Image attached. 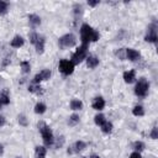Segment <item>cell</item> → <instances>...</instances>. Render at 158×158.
Listing matches in <instances>:
<instances>
[{
	"label": "cell",
	"mask_w": 158,
	"mask_h": 158,
	"mask_svg": "<svg viewBox=\"0 0 158 158\" xmlns=\"http://www.w3.org/2000/svg\"><path fill=\"white\" fill-rule=\"evenodd\" d=\"M80 40L83 44H89L90 42H95L99 40V32L88 23H84L80 27Z\"/></svg>",
	"instance_id": "cell-1"
},
{
	"label": "cell",
	"mask_w": 158,
	"mask_h": 158,
	"mask_svg": "<svg viewBox=\"0 0 158 158\" xmlns=\"http://www.w3.org/2000/svg\"><path fill=\"white\" fill-rule=\"evenodd\" d=\"M38 128H40V132L42 135L44 144L46 146H52L53 142H54V137H53V132L49 128V126H47L44 122H41V123H38Z\"/></svg>",
	"instance_id": "cell-2"
},
{
	"label": "cell",
	"mask_w": 158,
	"mask_h": 158,
	"mask_svg": "<svg viewBox=\"0 0 158 158\" xmlns=\"http://www.w3.org/2000/svg\"><path fill=\"white\" fill-rule=\"evenodd\" d=\"M88 47H89V44H83L81 43V46L72 54V59H70V62L75 65V64H79V63H81L85 58H86V54H88Z\"/></svg>",
	"instance_id": "cell-3"
},
{
	"label": "cell",
	"mask_w": 158,
	"mask_h": 158,
	"mask_svg": "<svg viewBox=\"0 0 158 158\" xmlns=\"http://www.w3.org/2000/svg\"><path fill=\"white\" fill-rule=\"evenodd\" d=\"M148 89H149V83L144 78H141L137 81L136 86H135V94L137 96H141V98L142 96H146L147 93H148Z\"/></svg>",
	"instance_id": "cell-4"
},
{
	"label": "cell",
	"mask_w": 158,
	"mask_h": 158,
	"mask_svg": "<svg viewBox=\"0 0 158 158\" xmlns=\"http://www.w3.org/2000/svg\"><path fill=\"white\" fill-rule=\"evenodd\" d=\"M77 43V38L73 33H67L59 38V46L60 48H70Z\"/></svg>",
	"instance_id": "cell-5"
},
{
	"label": "cell",
	"mask_w": 158,
	"mask_h": 158,
	"mask_svg": "<svg viewBox=\"0 0 158 158\" xmlns=\"http://www.w3.org/2000/svg\"><path fill=\"white\" fill-rule=\"evenodd\" d=\"M58 69H59V72L62 74L69 75L74 70V64L70 60H68V59H60L59 60V64H58Z\"/></svg>",
	"instance_id": "cell-6"
},
{
	"label": "cell",
	"mask_w": 158,
	"mask_h": 158,
	"mask_svg": "<svg viewBox=\"0 0 158 158\" xmlns=\"http://www.w3.org/2000/svg\"><path fill=\"white\" fill-rule=\"evenodd\" d=\"M144 40L147 42H156L157 41V26H156V23H152L148 27V31H147V35L144 36Z\"/></svg>",
	"instance_id": "cell-7"
},
{
	"label": "cell",
	"mask_w": 158,
	"mask_h": 158,
	"mask_svg": "<svg viewBox=\"0 0 158 158\" xmlns=\"http://www.w3.org/2000/svg\"><path fill=\"white\" fill-rule=\"evenodd\" d=\"M51 74H52V73H51L49 69H43L42 72H40V73H37V74L35 75L33 83H35V84H40V81L49 79V78H51Z\"/></svg>",
	"instance_id": "cell-8"
},
{
	"label": "cell",
	"mask_w": 158,
	"mask_h": 158,
	"mask_svg": "<svg viewBox=\"0 0 158 158\" xmlns=\"http://www.w3.org/2000/svg\"><path fill=\"white\" fill-rule=\"evenodd\" d=\"M139 57H141V54H139L138 51H136V49H133V48H127V49H126V58L130 59L131 62L138 60Z\"/></svg>",
	"instance_id": "cell-9"
},
{
	"label": "cell",
	"mask_w": 158,
	"mask_h": 158,
	"mask_svg": "<svg viewBox=\"0 0 158 158\" xmlns=\"http://www.w3.org/2000/svg\"><path fill=\"white\" fill-rule=\"evenodd\" d=\"M86 147V143L85 142H83V141H77L69 149H68V153H73V152H81L84 148Z\"/></svg>",
	"instance_id": "cell-10"
},
{
	"label": "cell",
	"mask_w": 158,
	"mask_h": 158,
	"mask_svg": "<svg viewBox=\"0 0 158 158\" xmlns=\"http://www.w3.org/2000/svg\"><path fill=\"white\" fill-rule=\"evenodd\" d=\"M135 79H136V72H135L133 69L127 70V72H125V73H123V80H125L127 84L133 83V81H135Z\"/></svg>",
	"instance_id": "cell-11"
},
{
	"label": "cell",
	"mask_w": 158,
	"mask_h": 158,
	"mask_svg": "<svg viewBox=\"0 0 158 158\" xmlns=\"http://www.w3.org/2000/svg\"><path fill=\"white\" fill-rule=\"evenodd\" d=\"M104 107H105V100H104L101 96L95 98V99H94V101H93V109H95V110L100 111V110H102Z\"/></svg>",
	"instance_id": "cell-12"
},
{
	"label": "cell",
	"mask_w": 158,
	"mask_h": 158,
	"mask_svg": "<svg viewBox=\"0 0 158 158\" xmlns=\"http://www.w3.org/2000/svg\"><path fill=\"white\" fill-rule=\"evenodd\" d=\"M44 37L43 36H40L38 37V40H37V42L35 43V47H36V52L38 53V54H42L43 53V51H44Z\"/></svg>",
	"instance_id": "cell-13"
},
{
	"label": "cell",
	"mask_w": 158,
	"mask_h": 158,
	"mask_svg": "<svg viewBox=\"0 0 158 158\" xmlns=\"http://www.w3.org/2000/svg\"><path fill=\"white\" fill-rule=\"evenodd\" d=\"M28 22H30V26L31 27H37L40 23H41V17L38 15H28Z\"/></svg>",
	"instance_id": "cell-14"
},
{
	"label": "cell",
	"mask_w": 158,
	"mask_h": 158,
	"mask_svg": "<svg viewBox=\"0 0 158 158\" xmlns=\"http://www.w3.org/2000/svg\"><path fill=\"white\" fill-rule=\"evenodd\" d=\"M98 64H99V58H96L95 56H89V57H86V65L89 67V68H95V67H98Z\"/></svg>",
	"instance_id": "cell-15"
},
{
	"label": "cell",
	"mask_w": 158,
	"mask_h": 158,
	"mask_svg": "<svg viewBox=\"0 0 158 158\" xmlns=\"http://www.w3.org/2000/svg\"><path fill=\"white\" fill-rule=\"evenodd\" d=\"M23 38L21 37V36H15L14 38H12V41H11V46L14 47V48H20L21 46H23Z\"/></svg>",
	"instance_id": "cell-16"
},
{
	"label": "cell",
	"mask_w": 158,
	"mask_h": 158,
	"mask_svg": "<svg viewBox=\"0 0 158 158\" xmlns=\"http://www.w3.org/2000/svg\"><path fill=\"white\" fill-rule=\"evenodd\" d=\"M70 109L77 111V110H81L83 109V102L79 100V99H73L70 101Z\"/></svg>",
	"instance_id": "cell-17"
},
{
	"label": "cell",
	"mask_w": 158,
	"mask_h": 158,
	"mask_svg": "<svg viewBox=\"0 0 158 158\" xmlns=\"http://www.w3.org/2000/svg\"><path fill=\"white\" fill-rule=\"evenodd\" d=\"M100 127H101V131H102L104 133H106V135L111 133V132H112V128H114V127H112V123H111L110 121H105Z\"/></svg>",
	"instance_id": "cell-18"
},
{
	"label": "cell",
	"mask_w": 158,
	"mask_h": 158,
	"mask_svg": "<svg viewBox=\"0 0 158 158\" xmlns=\"http://www.w3.org/2000/svg\"><path fill=\"white\" fill-rule=\"evenodd\" d=\"M9 102H10L9 93H7V90H5L0 94V105H7Z\"/></svg>",
	"instance_id": "cell-19"
},
{
	"label": "cell",
	"mask_w": 158,
	"mask_h": 158,
	"mask_svg": "<svg viewBox=\"0 0 158 158\" xmlns=\"http://www.w3.org/2000/svg\"><path fill=\"white\" fill-rule=\"evenodd\" d=\"M46 109H47V106H46L43 102H37V104L35 105V112H36V114L42 115V114L46 112Z\"/></svg>",
	"instance_id": "cell-20"
},
{
	"label": "cell",
	"mask_w": 158,
	"mask_h": 158,
	"mask_svg": "<svg viewBox=\"0 0 158 158\" xmlns=\"http://www.w3.org/2000/svg\"><path fill=\"white\" fill-rule=\"evenodd\" d=\"M132 114H133L135 116H143V115H144V109H143V106L136 105V106L132 109Z\"/></svg>",
	"instance_id": "cell-21"
},
{
	"label": "cell",
	"mask_w": 158,
	"mask_h": 158,
	"mask_svg": "<svg viewBox=\"0 0 158 158\" xmlns=\"http://www.w3.org/2000/svg\"><path fill=\"white\" fill-rule=\"evenodd\" d=\"M46 153H47V149H46L43 146H37V147H36V156H37V158L44 157Z\"/></svg>",
	"instance_id": "cell-22"
},
{
	"label": "cell",
	"mask_w": 158,
	"mask_h": 158,
	"mask_svg": "<svg viewBox=\"0 0 158 158\" xmlns=\"http://www.w3.org/2000/svg\"><path fill=\"white\" fill-rule=\"evenodd\" d=\"M28 91L35 93V94H42V93H43V90H42V88L40 86V84H36V85H30V86H28Z\"/></svg>",
	"instance_id": "cell-23"
},
{
	"label": "cell",
	"mask_w": 158,
	"mask_h": 158,
	"mask_svg": "<svg viewBox=\"0 0 158 158\" xmlns=\"http://www.w3.org/2000/svg\"><path fill=\"white\" fill-rule=\"evenodd\" d=\"M78 122H79V116L77 114H73V115L69 116V120H68L69 126H75Z\"/></svg>",
	"instance_id": "cell-24"
},
{
	"label": "cell",
	"mask_w": 158,
	"mask_h": 158,
	"mask_svg": "<svg viewBox=\"0 0 158 158\" xmlns=\"http://www.w3.org/2000/svg\"><path fill=\"white\" fill-rule=\"evenodd\" d=\"M94 121H95V123H96L98 126H101L106 120H105V116H104L102 114H98V115H95Z\"/></svg>",
	"instance_id": "cell-25"
},
{
	"label": "cell",
	"mask_w": 158,
	"mask_h": 158,
	"mask_svg": "<svg viewBox=\"0 0 158 158\" xmlns=\"http://www.w3.org/2000/svg\"><path fill=\"white\" fill-rule=\"evenodd\" d=\"M9 10V4L6 1L0 0V15H5Z\"/></svg>",
	"instance_id": "cell-26"
},
{
	"label": "cell",
	"mask_w": 158,
	"mask_h": 158,
	"mask_svg": "<svg viewBox=\"0 0 158 158\" xmlns=\"http://www.w3.org/2000/svg\"><path fill=\"white\" fill-rule=\"evenodd\" d=\"M20 67H21V70H22V73H28L30 72V69H31V67H30V63L28 62H26V60H23V62H21L20 63Z\"/></svg>",
	"instance_id": "cell-27"
},
{
	"label": "cell",
	"mask_w": 158,
	"mask_h": 158,
	"mask_svg": "<svg viewBox=\"0 0 158 158\" xmlns=\"http://www.w3.org/2000/svg\"><path fill=\"white\" fill-rule=\"evenodd\" d=\"M133 148L136 149V152H142L144 149V143L141 142V141H136L133 143Z\"/></svg>",
	"instance_id": "cell-28"
},
{
	"label": "cell",
	"mask_w": 158,
	"mask_h": 158,
	"mask_svg": "<svg viewBox=\"0 0 158 158\" xmlns=\"http://www.w3.org/2000/svg\"><path fill=\"white\" fill-rule=\"evenodd\" d=\"M19 123H20L21 126H25V127L28 125V120H27V117H26L23 114L19 115Z\"/></svg>",
	"instance_id": "cell-29"
},
{
	"label": "cell",
	"mask_w": 158,
	"mask_h": 158,
	"mask_svg": "<svg viewBox=\"0 0 158 158\" xmlns=\"http://www.w3.org/2000/svg\"><path fill=\"white\" fill-rule=\"evenodd\" d=\"M38 37H40V35H38V33H36V32H32V33L30 35V42H31L32 44H35V43L37 42Z\"/></svg>",
	"instance_id": "cell-30"
},
{
	"label": "cell",
	"mask_w": 158,
	"mask_h": 158,
	"mask_svg": "<svg viewBox=\"0 0 158 158\" xmlns=\"http://www.w3.org/2000/svg\"><path fill=\"white\" fill-rule=\"evenodd\" d=\"M151 138H153V139H157V138H158V128H157V127H153V128H152Z\"/></svg>",
	"instance_id": "cell-31"
},
{
	"label": "cell",
	"mask_w": 158,
	"mask_h": 158,
	"mask_svg": "<svg viewBox=\"0 0 158 158\" xmlns=\"http://www.w3.org/2000/svg\"><path fill=\"white\" fill-rule=\"evenodd\" d=\"M130 158H141V154H139V152H133V153H131Z\"/></svg>",
	"instance_id": "cell-32"
},
{
	"label": "cell",
	"mask_w": 158,
	"mask_h": 158,
	"mask_svg": "<svg viewBox=\"0 0 158 158\" xmlns=\"http://www.w3.org/2000/svg\"><path fill=\"white\" fill-rule=\"evenodd\" d=\"M5 122H6V120H5V117L0 115V127H2V126L5 125Z\"/></svg>",
	"instance_id": "cell-33"
},
{
	"label": "cell",
	"mask_w": 158,
	"mask_h": 158,
	"mask_svg": "<svg viewBox=\"0 0 158 158\" xmlns=\"http://www.w3.org/2000/svg\"><path fill=\"white\" fill-rule=\"evenodd\" d=\"M88 4H89V6H96L99 4V1H88Z\"/></svg>",
	"instance_id": "cell-34"
},
{
	"label": "cell",
	"mask_w": 158,
	"mask_h": 158,
	"mask_svg": "<svg viewBox=\"0 0 158 158\" xmlns=\"http://www.w3.org/2000/svg\"><path fill=\"white\" fill-rule=\"evenodd\" d=\"M4 154V146L0 143V156H2Z\"/></svg>",
	"instance_id": "cell-35"
},
{
	"label": "cell",
	"mask_w": 158,
	"mask_h": 158,
	"mask_svg": "<svg viewBox=\"0 0 158 158\" xmlns=\"http://www.w3.org/2000/svg\"><path fill=\"white\" fill-rule=\"evenodd\" d=\"M90 158H100V157H99V156H96V154H93Z\"/></svg>",
	"instance_id": "cell-36"
},
{
	"label": "cell",
	"mask_w": 158,
	"mask_h": 158,
	"mask_svg": "<svg viewBox=\"0 0 158 158\" xmlns=\"http://www.w3.org/2000/svg\"><path fill=\"white\" fill-rule=\"evenodd\" d=\"M41 158H44V157H41Z\"/></svg>",
	"instance_id": "cell-37"
}]
</instances>
